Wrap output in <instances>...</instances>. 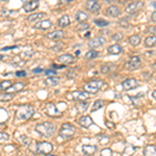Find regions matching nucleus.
Instances as JSON below:
<instances>
[{
	"mask_svg": "<svg viewBox=\"0 0 156 156\" xmlns=\"http://www.w3.org/2000/svg\"><path fill=\"white\" fill-rule=\"evenodd\" d=\"M34 107L29 104H23L19 107V109L16 112V117L18 120L21 121H27L29 120L32 115H34Z\"/></svg>",
	"mask_w": 156,
	"mask_h": 156,
	"instance_id": "nucleus-1",
	"label": "nucleus"
},
{
	"mask_svg": "<svg viewBox=\"0 0 156 156\" xmlns=\"http://www.w3.org/2000/svg\"><path fill=\"white\" fill-rule=\"evenodd\" d=\"M36 130L44 137H51L55 133V126L50 122H43L37 125Z\"/></svg>",
	"mask_w": 156,
	"mask_h": 156,
	"instance_id": "nucleus-2",
	"label": "nucleus"
},
{
	"mask_svg": "<svg viewBox=\"0 0 156 156\" xmlns=\"http://www.w3.org/2000/svg\"><path fill=\"white\" fill-rule=\"evenodd\" d=\"M104 87H106V83L103 80H92L84 85V90L89 94H96Z\"/></svg>",
	"mask_w": 156,
	"mask_h": 156,
	"instance_id": "nucleus-3",
	"label": "nucleus"
},
{
	"mask_svg": "<svg viewBox=\"0 0 156 156\" xmlns=\"http://www.w3.org/2000/svg\"><path fill=\"white\" fill-rule=\"evenodd\" d=\"M75 133V127L71 125L70 123H65L62 125L59 129V136L64 140H68L71 138Z\"/></svg>",
	"mask_w": 156,
	"mask_h": 156,
	"instance_id": "nucleus-4",
	"label": "nucleus"
},
{
	"mask_svg": "<svg viewBox=\"0 0 156 156\" xmlns=\"http://www.w3.org/2000/svg\"><path fill=\"white\" fill-rule=\"evenodd\" d=\"M53 150V146L48 142H41L37 144V153L39 154H49Z\"/></svg>",
	"mask_w": 156,
	"mask_h": 156,
	"instance_id": "nucleus-5",
	"label": "nucleus"
},
{
	"mask_svg": "<svg viewBox=\"0 0 156 156\" xmlns=\"http://www.w3.org/2000/svg\"><path fill=\"white\" fill-rule=\"evenodd\" d=\"M45 112L46 114L49 115V117H52V118H58V117H62V112H59L57 109V107L55 106L54 103H48L46 105V108H45Z\"/></svg>",
	"mask_w": 156,
	"mask_h": 156,
	"instance_id": "nucleus-6",
	"label": "nucleus"
},
{
	"mask_svg": "<svg viewBox=\"0 0 156 156\" xmlns=\"http://www.w3.org/2000/svg\"><path fill=\"white\" fill-rule=\"evenodd\" d=\"M143 6H144V2H142V1L130 2V3L126 6V9H125V12L129 15H133V14H135L137 11H140Z\"/></svg>",
	"mask_w": 156,
	"mask_h": 156,
	"instance_id": "nucleus-7",
	"label": "nucleus"
},
{
	"mask_svg": "<svg viewBox=\"0 0 156 156\" xmlns=\"http://www.w3.org/2000/svg\"><path fill=\"white\" fill-rule=\"evenodd\" d=\"M140 65H142V62H140V58L138 56H132L126 62V68L131 70V71L136 70L137 68L140 67Z\"/></svg>",
	"mask_w": 156,
	"mask_h": 156,
	"instance_id": "nucleus-8",
	"label": "nucleus"
},
{
	"mask_svg": "<svg viewBox=\"0 0 156 156\" xmlns=\"http://www.w3.org/2000/svg\"><path fill=\"white\" fill-rule=\"evenodd\" d=\"M85 7H87V11H90V12H99L100 9H101V5H100L99 1L98 0H87L85 2Z\"/></svg>",
	"mask_w": 156,
	"mask_h": 156,
	"instance_id": "nucleus-9",
	"label": "nucleus"
},
{
	"mask_svg": "<svg viewBox=\"0 0 156 156\" xmlns=\"http://www.w3.org/2000/svg\"><path fill=\"white\" fill-rule=\"evenodd\" d=\"M122 87H123V89L126 90H131L136 89L138 87V82L134 78H129V79H126L122 82Z\"/></svg>",
	"mask_w": 156,
	"mask_h": 156,
	"instance_id": "nucleus-10",
	"label": "nucleus"
},
{
	"mask_svg": "<svg viewBox=\"0 0 156 156\" xmlns=\"http://www.w3.org/2000/svg\"><path fill=\"white\" fill-rule=\"evenodd\" d=\"M105 43V39L102 37H94V39H92L89 42V44H87V46L90 47V49H96V48H99V47H101L103 44Z\"/></svg>",
	"mask_w": 156,
	"mask_h": 156,
	"instance_id": "nucleus-11",
	"label": "nucleus"
},
{
	"mask_svg": "<svg viewBox=\"0 0 156 156\" xmlns=\"http://www.w3.org/2000/svg\"><path fill=\"white\" fill-rule=\"evenodd\" d=\"M57 60L59 62H62V65L67 66V65H71L73 62H74V56L69 53H66V54H62L57 57Z\"/></svg>",
	"mask_w": 156,
	"mask_h": 156,
	"instance_id": "nucleus-12",
	"label": "nucleus"
},
{
	"mask_svg": "<svg viewBox=\"0 0 156 156\" xmlns=\"http://www.w3.org/2000/svg\"><path fill=\"white\" fill-rule=\"evenodd\" d=\"M40 5V1L39 0H32V1L28 2V3H25L23 5V9L26 12H34L39 7Z\"/></svg>",
	"mask_w": 156,
	"mask_h": 156,
	"instance_id": "nucleus-13",
	"label": "nucleus"
},
{
	"mask_svg": "<svg viewBox=\"0 0 156 156\" xmlns=\"http://www.w3.org/2000/svg\"><path fill=\"white\" fill-rule=\"evenodd\" d=\"M72 98L76 101H84V100L89 99V93L87 92H79V90H76V92L72 93Z\"/></svg>",
	"mask_w": 156,
	"mask_h": 156,
	"instance_id": "nucleus-14",
	"label": "nucleus"
},
{
	"mask_svg": "<svg viewBox=\"0 0 156 156\" xmlns=\"http://www.w3.org/2000/svg\"><path fill=\"white\" fill-rule=\"evenodd\" d=\"M66 36V32L62 31V30H55V31H52V32H49V34H46V37H48L49 40H59L62 37H64Z\"/></svg>",
	"mask_w": 156,
	"mask_h": 156,
	"instance_id": "nucleus-15",
	"label": "nucleus"
},
{
	"mask_svg": "<svg viewBox=\"0 0 156 156\" xmlns=\"http://www.w3.org/2000/svg\"><path fill=\"white\" fill-rule=\"evenodd\" d=\"M52 26V22L50 20H42V21H39L37 23L34 25V28L37 29H41V30H46L51 28Z\"/></svg>",
	"mask_w": 156,
	"mask_h": 156,
	"instance_id": "nucleus-16",
	"label": "nucleus"
},
{
	"mask_svg": "<svg viewBox=\"0 0 156 156\" xmlns=\"http://www.w3.org/2000/svg\"><path fill=\"white\" fill-rule=\"evenodd\" d=\"M78 124L84 128H87V127H90V125L94 124V122H93L92 118L89 117V115H83V117H81L78 120Z\"/></svg>",
	"mask_w": 156,
	"mask_h": 156,
	"instance_id": "nucleus-17",
	"label": "nucleus"
},
{
	"mask_svg": "<svg viewBox=\"0 0 156 156\" xmlns=\"http://www.w3.org/2000/svg\"><path fill=\"white\" fill-rule=\"evenodd\" d=\"M106 14H107V16L115 18V17H119L121 15V9L117 5H110L106 9Z\"/></svg>",
	"mask_w": 156,
	"mask_h": 156,
	"instance_id": "nucleus-18",
	"label": "nucleus"
},
{
	"mask_svg": "<svg viewBox=\"0 0 156 156\" xmlns=\"http://www.w3.org/2000/svg\"><path fill=\"white\" fill-rule=\"evenodd\" d=\"M123 51V48L121 47V45L119 44H115V45H112L107 48V52L109 54H114V55H119L122 53Z\"/></svg>",
	"mask_w": 156,
	"mask_h": 156,
	"instance_id": "nucleus-19",
	"label": "nucleus"
},
{
	"mask_svg": "<svg viewBox=\"0 0 156 156\" xmlns=\"http://www.w3.org/2000/svg\"><path fill=\"white\" fill-rule=\"evenodd\" d=\"M75 20L79 23H83V22H87L89 20V16H87V12H82V11H78L76 14H75Z\"/></svg>",
	"mask_w": 156,
	"mask_h": 156,
	"instance_id": "nucleus-20",
	"label": "nucleus"
},
{
	"mask_svg": "<svg viewBox=\"0 0 156 156\" xmlns=\"http://www.w3.org/2000/svg\"><path fill=\"white\" fill-rule=\"evenodd\" d=\"M97 151V147L93 145H83L82 146V152L85 155H93L95 154Z\"/></svg>",
	"mask_w": 156,
	"mask_h": 156,
	"instance_id": "nucleus-21",
	"label": "nucleus"
},
{
	"mask_svg": "<svg viewBox=\"0 0 156 156\" xmlns=\"http://www.w3.org/2000/svg\"><path fill=\"white\" fill-rule=\"evenodd\" d=\"M59 83V78L58 77H54V76H51V77H48L46 78L45 80V84L47 87H55Z\"/></svg>",
	"mask_w": 156,
	"mask_h": 156,
	"instance_id": "nucleus-22",
	"label": "nucleus"
},
{
	"mask_svg": "<svg viewBox=\"0 0 156 156\" xmlns=\"http://www.w3.org/2000/svg\"><path fill=\"white\" fill-rule=\"evenodd\" d=\"M156 45V36H150L148 37H146L145 40V47H147V48H152V47H154Z\"/></svg>",
	"mask_w": 156,
	"mask_h": 156,
	"instance_id": "nucleus-23",
	"label": "nucleus"
},
{
	"mask_svg": "<svg viewBox=\"0 0 156 156\" xmlns=\"http://www.w3.org/2000/svg\"><path fill=\"white\" fill-rule=\"evenodd\" d=\"M46 17V14L45 12H36V14H32L27 18V21L28 22H36L37 20H41L42 18Z\"/></svg>",
	"mask_w": 156,
	"mask_h": 156,
	"instance_id": "nucleus-24",
	"label": "nucleus"
},
{
	"mask_svg": "<svg viewBox=\"0 0 156 156\" xmlns=\"http://www.w3.org/2000/svg\"><path fill=\"white\" fill-rule=\"evenodd\" d=\"M70 17L68 16V15H64L62 17H60V18L58 19V22H57V24H58V26L59 27H66L68 26V25L70 24Z\"/></svg>",
	"mask_w": 156,
	"mask_h": 156,
	"instance_id": "nucleus-25",
	"label": "nucleus"
},
{
	"mask_svg": "<svg viewBox=\"0 0 156 156\" xmlns=\"http://www.w3.org/2000/svg\"><path fill=\"white\" fill-rule=\"evenodd\" d=\"M115 66L114 64H104L100 67V72H101L102 74H108V73L112 72V69H115Z\"/></svg>",
	"mask_w": 156,
	"mask_h": 156,
	"instance_id": "nucleus-26",
	"label": "nucleus"
},
{
	"mask_svg": "<svg viewBox=\"0 0 156 156\" xmlns=\"http://www.w3.org/2000/svg\"><path fill=\"white\" fill-rule=\"evenodd\" d=\"M23 87H24L23 83H21V82H17V83H15L14 85H12V87L7 90V92L15 94V93H18V92H20V90H23Z\"/></svg>",
	"mask_w": 156,
	"mask_h": 156,
	"instance_id": "nucleus-27",
	"label": "nucleus"
},
{
	"mask_svg": "<svg viewBox=\"0 0 156 156\" xmlns=\"http://www.w3.org/2000/svg\"><path fill=\"white\" fill-rule=\"evenodd\" d=\"M144 156H156V147L152 145H149L146 147Z\"/></svg>",
	"mask_w": 156,
	"mask_h": 156,
	"instance_id": "nucleus-28",
	"label": "nucleus"
},
{
	"mask_svg": "<svg viewBox=\"0 0 156 156\" xmlns=\"http://www.w3.org/2000/svg\"><path fill=\"white\" fill-rule=\"evenodd\" d=\"M128 41H129V43L132 45V46H138V45L140 44L142 39H140V37L138 36V34H134V36L130 37L129 39H128Z\"/></svg>",
	"mask_w": 156,
	"mask_h": 156,
	"instance_id": "nucleus-29",
	"label": "nucleus"
},
{
	"mask_svg": "<svg viewBox=\"0 0 156 156\" xmlns=\"http://www.w3.org/2000/svg\"><path fill=\"white\" fill-rule=\"evenodd\" d=\"M98 56H99V52L94 49H90V51H87V53H85V58H87V59H94Z\"/></svg>",
	"mask_w": 156,
	"mask_h": 156,
	"instance_id": "nucleus-30",
	"label": "nucleus"
},
{
	"mask_svg": "<svg viewBox=\"0 0 156 156\" xmlns=\"http://www.w3.org/2000/svg\"><path fill=\"white\" fill-rule=\"evenodd\" d=\"M94 24H96L97 26H99V27H104V26L109 25V22L104 19H94Z\"/></svg>",
	"mask_w": 156,
	"mask_h": 156,
	"instance_id": "nucleus-31",
	"label": "nucleus"
},
{
	"mask_svg": "<svg viewBox=\"0 0 156 156\" xmlns=\"http://www.w3.org/2000/svg\"><path fill=\"white\" fill-rule=\"evenodd\" d=\"M103 106H104V102H103L102 100H97V101H95V102H94V104H93L92 112H94L95 110L100 109V108H102Z\"/></svg>",
	"mask_w": 156,
	"mask_h": 156,
	"instance_id": "nucleus-32",
	"label": "nucleus"
},
{
	"mask_svg": "<svg viewBox=\"0 0 156 156\" xmlns=\"http://www.w3.org/2000/svg\"><path fill=\"white\" fill-rule=\"evenodd\" d=\"M14 98V94L12 93H4L0 96V100L1 101H11V100Z\"/></svg>",
	"mask_w": 156,
	"mask_h": 156,
	"instance_id": "nucleus-33",
	"label": "nucleus"
},
{
	"mask_svg": "<svg viewBox=\"0 0 156 156\" xmlns=\"http://www.w3.org/2000/svg\"><path fill=\"white\" fill-rule=\"evenodd\" d=\"M89 107V104L85 102H82V101H79V103L76 105V108L78 110H79V112H85V109Z\"/></svg>",
	"mask_w": 156,
	"mask_h": 156,
	"instance_id": "nucleus-34",
	"label": "nucleus"
},
{
	"mask_svg": "<svg viewBox=\"0 0 156 156\" xmlns=\"http://www.w3.org/2000/svg\"><path fill=\"white\" fill-rule=\"evenodd\" d=\"M12 87V82L9 80H5V81H2L0 84V90H7L9 87Z\"/></svg>",
	"mask_w": 156,
	"mask_h": 156,
	"instance_id": "nucleus-35",
	"label": "nucleus"
},
{
	"mask_svg": "<svg viewBox=\"0 0 156 156\" xmlns=\"http://www.w3.org/2000/svg\"><path fill=\"white\" fill-rule=\"evenodd\" d=\"M90 28V24L87 23V22H83V23H79L76 26V29L78 31H83V30H87Z\"/></svg>",
	"mask_w": 156,
	"mask_h": 156,
	"instance_id": "nucleus-36",
	"label": "nucleus"
},
{
	"mask_svg": "<svg viewBox=\"0 0 156 156\" xmlns=\"http://www.w3.org/2000/svg\"><path fill=\"white\" fill-rule=\"evenodd\" d=\"M76 75H77V69H76V68L69 70V71L67 72V76L69 77V78H72V79L76 77Z\"/></svg>",
	"mask_w": 156,
	"mask_h": 156,
	"instance_id": "nucleus-37",
	"label": "nucleus"
},
{
	"mask_svg": "<svg viewBox=\"0 0 156 156\" xmlns=\"http://www.w3.org/2000/svg\"><path fill=\"white\" fill-rule=\"evenodd\" d=\"M112 41H122L123 40V34H121V32H117V34H115L114 36L112 37Z\"/></svg>",
	"mask_w": 156,
	"mask_h": 156,
	"instance_id": "nucleus-38",
	"label": "nucleus"
},
{
	"mask_svg": "<svg viewBox=\"0 0 156 156\" xmlns=\"http://www.w3.org/2000/svg\"><path fill=\"white\" fill-rule=\"evenodd\" d=\"M101 156H112V151L110 149H108V148L103 149L101 151Z\"/></svg>",
	"mask_w": 156,
	"mask_h": 156,
	"instance_id": "nucleus-39",
	"label": "nucleus"
},
{
	"mask_svg": "<svg viewBox=\"0 0 156 156\" xmlns=\"http://www.w3.org/2000/svg\"><path fill=\"white\" fill-rule=\"evenodd\" d=\"M21 140H22V142L24 143V145H26V146H28L30 144V140L29 138H27L25 135H22L21 136Z\"/></svg>",
	"mask_w": 156,
	"mask_h": 156,
	"instance_id": "nucleus-40",
	"label": "nucleus"
},
{
	"mask_svg": "<svg viewBox=\"0 0 156 156\" xmlns=\"http://www.w3.org/2000/svg\"><path fill=\"white\" fill-rule=\"evenodd\" d=\"M16 76L17 77H25V76H26V72H25V71H17L16 72Z\"/></svg>",
	"mask_w": 156,
	"mask_h": 156,
	"instance_id": "nucleus-41",
	"label": "nucleus"
},
{
	"mask_svg": "<svg viewBox=\"0 0 156 156\" xmlns=\"http://www.w3.org/2000/svg\"><path fill=\"white\" fill-rule=\"evenodd\" d=\"M45 74L47 75V76H48V75H56V71H54V70H46V71H45Z\"/></svg>",
	"mask_w": 156,
	"mask_h": 156,
	"instance_id": "nucleus-42",
	"label": "nucleus"
},
{
	"mask_svg": "<svg viewBox=\"0 0 156 156\" xmlns=\"http://www.w3.org/2000/svg\"><path fill=\"white\" fill-rule=\"evenodd\" d=\"M1 142H3V140H9V135L6 134V133H4V132H1Z\"/></svg>",
	"mask_w": 156,
	"mask_h": 156,
	"instance_id": "nucleus-43",
	"label": "nucleus"
},
{
	"mask_svg": "<svg viewBox=\"0 0 156 156\" xmlns=\"http://www.w3.org/2000/svg\"><path fill=\"white\" fill-rule=\"evenodd\" d=\"M9 11H7V9H1V15L2 16H7V15H11L12 12H9Z\"/></svg>",
	"mask_w": 156,
	"mask_h": 156,
	"instance_id": "nucleus-44",
	"label": "nucleus"
},
{
	"mask_svg": "<svg viewBox=\"0 0 156 156\" xmlns=\"http://www.w3.org/2000/svg\"><path fill=\"white\" fill-rule=\"evenodd\" d=\"M44 72V70L42 69V68H36V69L32 70V73H34V74H37V73H42Z\"/></svg>",
	"mask_w": 156,
	"mask_h": 156,
	"instance_id": "nucleus-45",
	"label": "nucleus"
},
{
	"mask_svg": "<svg viewBox=\"0 0 156 156\" xmlns=\"http://www.w3.org/2000/svg\"><path fill=\"white\" fill-rule=\"evenodd\" d=\"M151 21L154 22V23H156V11L153 12L152 15H151Z\"/></svg>",
	"mask_w": 156,
	"mask_h": 156,
	"instance_id": "nucleus-46",
	"label": "nucleus"
},
{
	"mask_svg": "<svg viewBox=\"0 0 156 156\" xmlns=\"http://www.w3.org/2000/svg\"><path fill=\"white\" fill-rule=\"evenodd\" d=\"M130 100H132L133 101V104H138V103H140V100L136 99V98H134V97H130Z\"/></svg>",
	"mask_w": 156,
	"mask_h": 156,
	"instance_id": "nucleus-47",
	"label": "nucleus"
},
{
	"mask_svg": "<svg viewBox=\"0 0 156 156\" xmlns=\"http://www.w3.org/2000/svg\"><path fill=\"white\" fill-rule=\"evenodd\" d=\"M105 124H106V126H107L108 128H114V127H115V124H114V123H110V122H108V121H107L106 123H105Z\"/></svg>",
	"mask_w": 156,
	"mask_h": 156,
	"instance_id": "nucleus-48",
	"label": "nucleus"
},
{
	"mask_svg": "<svg viewBox=\"0 0 156 156\" xmlns=\"http://www.w3.org/2000/svg\"><path fill=\"white\" fill-rule=\"evenodd\" d=\"M14 48H17V46H12V47H6V48H2L1 51H6V50H9V49H14Z\"/></svg>",
	"mask_w": 156,
	"mask_h": 156,
	"instance_id": "nucleus-49",
	"label": "nucleus"
},
{
	"mask_svg": "<svg viewBox=\"0 0 156 156\" xmlns=\"http://www.w3.org/2000/svg\"><path fill=\"white\" fill-rule=\"evenodd\" d=\"M62 3H64V4H68V3H70V2H72V1H74V0H59Z\"/></svg>",
	"mask_w": 156,
	"mask_h": 156,
	"instance_id": "nucleus-50",
	"label": "nucleus"
},
{
	"mask_svg": "<svg viewBox=\"0 0 156 156\" xmlns=\"http://www.w3.org/2000/svg\"><path fill=\"white\" fill-rule=\"evenodd\" d=\"M148 31H149V32H154V34H156V27H149Z\"/></svg>",
	"mask_w": 156,
	"mask_h": 156,
	"instance_id": "nucleus-51",
	"label": "nucleus"
},
{
	"mask_svg": "<svg viewBox=\"0 0 156 156\" xmlns=\"http://www.w3.org/2000/svg\"><path fill=\"white\" fill-rule=\"evenodd\" d=\"M53 67H54V69H62V68H65L66 66H65V65H62V66H57V65H53Z\"/></svg>",
	"mask_w": 156,
	"mask_h": 156,
	"instance_id": "nucleus-52",
	"label": "nucleus"
},
{
	"mask_svg": "<svg viewBox=\"0 0 156 156\" xmlns=\"http://www.w3.org/2000/svg\"><path fill=\"white\" fill-rule=\"evenodd\" d=\"M152 97L154 98V99L156 100V90H153V93H152Z\"/></svg>",
	"mask_w": 156,
	"mask_h": 156,
	"instance_id": "nucleus-53",
	"label": "nucleus"
},
{
	"mask_svg": "<svg viewBox=\"0 0 156 156\" xmlns=\"http://www.w3.org/2000/svg\"><path fill=\"white\" fill-rule=\"evenodd\" d=\"M22 2L25 4V3H28V2H30V1H32V0H21Z\"/></svg>",
	"mask_w": 156,
	"mask_h": 156,
	"instance_id": "nucleus-54",
	"label": "nucleus"
},
{
	"mask_svg": "<svg viewBox=\"0 0 156 156\" xmlns=\"http://www.w3.org/2000/svg\"><path fill=\"white\" fill-rule=\"evenodd\" d=\"M75 54H76V56H78V55L80 54V51H76V52H75Z\"/></svg>",
	"mask_w": 156,
	"mask_h": 156,
	"instance_id": "nucleus-55",
	"label": "nucleus"
},
{
	"mask_svg": "<svg viewBox=\"0 0 156 156\" xmlns=\"http://www.w3.org/2000/svg\"><path fill=\"white\" fill-rule=\"evenodd\" d=\"M7 1H9V0H1V2H7Z\"/></svg>",
	"mask_w": 156,
	"mask_h": 156,
	"instance_id": "nucleus-56",
	"label": "nucleus"
},
{
	"mask_svg": "<svg viewBox=\"0 0 156 156\" xmlns=\"http://www.w3.org/2000/svg\"><path fill=\"white\" fill-rule=\"evenodd\" d=\"M152 5H153V6H156V2H153Z\"/></svg>",
	"mask_w": 156,
	"mask_h": 156,
	"instance_id": "nucleus-57",
	"label": "nucleus"
},
{
	"mask_svg": "<svg viewBox=\"0 0 156 156\" xmlns=\"http://www.w3.org/2000/svg\"><path fill=\"white\" fill-rule=\"evenodd\" d=\"M46 156H57V155H51V154H47Z\"/></svg>",
	"mask_w": 156,
	"mask_h": 156,
	"instance_id": "nucleus-58",
	"label": "nucleus"
},
{
	"mask_svg": "<svg viewBox=\"0 0 156 156\" xmlns=\"http://www.w3.org/2000/svg\"><path fill=\"white\" fill-rule=\"evenodd\" d=\"M155 67H156V62H155Z\"/></svg>",
	"mask_w": 156,
	"mask_h": 156,
	"instance_id": "nucleus-59",
	"label": "nucleus"
}]
</instances>
